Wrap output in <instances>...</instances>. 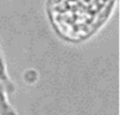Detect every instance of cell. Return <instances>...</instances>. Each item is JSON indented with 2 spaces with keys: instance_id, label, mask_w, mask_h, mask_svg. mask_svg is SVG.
Masks as SVG:
<instances>
[{
  "instance_id": "1",
  "label": "cell",
  "mask_w": 127,
  "mask_h": 115,
  "mask_svg": "<svg viewBox=\"0 0 127 115\" xmlns=\"http://www.w3.org/2000/svg\"><path fill=\"white\" fill-rule=\"evenodd\" d=\"M116 0H48L47 13L55 31L65 40L89 39L107 22Z\"/></svg>"
}]
</instances>
